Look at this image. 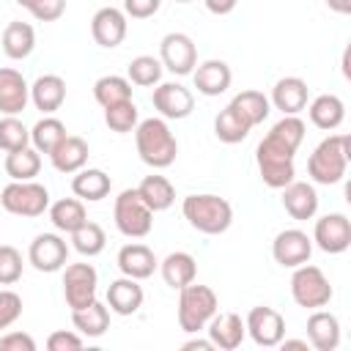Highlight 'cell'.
Here are the masks:
<instances>
[{"mask_svg": "<svg viewBox=\"0 0 351 351\" xmlns=\"http://www.w3.org/2000/svg\"><path fill=\"white\" fill-rule=\"evenodd\" d=\"M181 348H184V351H214V343H211L208 337H206V340H203V337H195V340H186Z\"/></svg>", "mask_w": 351, "mask_h": 351, "instance_id": "50", "label": "cell"}, {"mask_svg": "<svg viewBox=\"0 0 351 351\" xmlns=\"http://www.w3.org/2000/svg\"><path fill=\"white\" fill-rule=\"evenodd\" d=\"M110 189H112V178L99 167H82L71 178V192L80 200H88V203L104 200L110 195Z\"/></svg>", "mask_w": 351, "mask_h": 351, "instance_id": "27", "label": "cell"}, {"mask_svg": "<svg viewBox=\"0 0 351 351\" xmlns=\"http://www.w3.org/2000/svg\"><path fill=\"white\" fill-rule=\"evenodd\" d=\"M307 99H310V88L302 77H282L274 82L269 104L282 115H299L307 107Z\"/></svg>", "mask_w": 351, "mask_h": 351, "instance_id": "17", "label": "cell"}, {"mask_svg": "<svg viewBox=\"0 0 351 351\" xmlns=\"http://www.w3.org/2000/svg\"><path fill=\"white\" fill-rule=\"evenodd\" d=\"M326 5H329V11H335V14H351V0H326Z\"/></svg>", "mask_w": 351, "mask_h": 351, "instance_id": "51", "label": "cell"}, {"mask_svg": "<svg viewBox=\"0 0 351 351\" xmlns=\"http://www.w3.org/2000/svg\"><path fill=\"white\" fill-rule=\"evenodd\" d=\"M203 5H206L211 14L225 16V14H230V11L239 5V0H203Z\"/></svg>", "mask_w": 351, "mask_h": 351, "instance_id": "49", "label": "cell"}, {"mask_svg": "<svg viewBox=\"0 0 351 351\" xmlns=\"http://www.w3.org/2000/svg\"><path fill=\"white\" fill-rule=\"evenodd\" d=\"M126 80L132 85H140V88L159 85V80H162V60L154 58V55H137V58H132V63L126 69Z\"/></svg>", "mask_w": 351, "mask_h": 351, "instance_id": "40", "label": "cell"}, {"mask_svg": "<svg viewBox=\"0 0 351 351\" xmlns=\"http://www.w3.org/2000/svg\"><path fill=\"white\" fill-rule=\"evenodd\" d=\"M30 101L44 115L58 112L63 107V101H66V80L58 77V74H41V77H36V82L30 85Z\"/></svg>", "mask_w": 351, "mask_h": 351, "instance_id": "26", "label": "cell"}, {"mask_svg": "<svg viewBox=\"0 0 351 351\" xmlns=\"http://www.w3.org/2000/svg\"><path fill=\"white\" fill-rule=\"evenodd\" d=\"M137 195L145 200V206L156 214V211H167L170 206H173V200H176V186L170 184V178H165V176H145L143 181H140V186H137Z\"/></svg>", "mask_w": 351, "mask_h": 351, "instance_id": "33", "label": "cell"}, {"mask_svg": "<svg viewBox=\"0 0 351 351\" xmlns=\"http://www.w3.org/2000/svg\"><path fill=\"white\" fill-rule=\"evenodd\" d=\"M47 348H49V351H80V348H82V335L58 329V332H52V335L47 337Z\"/></svg>", "mask_w": 351, "mask_h": 351, "instance_id": "45", "label": "cell"}, {"mask_svg": "<svg viewBox=\"0 0 351 351\" xmlns=\"http://www.w3.org/2000/svg\"><path fill=\"white\" fill-rule=\"evenodd\" d=\"M19 315H22V296L16 291L3 288L0 291V332L14 326L19 321Z\"/></svg>", "mask_w": 351, "mask_h": 351, "instance_id": "44", "label": "cell"}, {"mask_svg": "<svg viewBox=\"0 0 351 351\" xmlns=\"http://www.w3.org/2000/svg\"><path fill=\"white\" fill-rule=\"evenodd\" d=\"M99 274L90 263H69L63 271V296L71 310L88 307L96 299Z\"/></svg>", "mask_w": 351, "mask_h": 351, "instance_id": "12", "label": "cell"}, {"mask_svg": "<svg viewBox=\"0 0 351 351\" xmlns=\"http://www.w3.org/2000/svg\"><path fill=\"white\" fill-rule=\"evenodd\" d=\"M176 3H192V0H176Z\"/></svg>", "mask_w": 351, "mask_h": 351, "instance_id": "54", "label": "cell"}, {"mask_svg": "<svg viewBox=\"0 0 351 351\" xmlns=\"http://www.w3.org/2000/svg\"><path fill=\"white\" fill-rule=\"evenodd\" d=\"M192 80H195L197 93H203V96H219V93H225L230 88L233 71H230V66L225 60L211 58V60H203L192 71Z\"/></svg>", "mask_w": 351, "mask_h": 351, "instance_id": "25", "label": "cell"}, {"mask_svg": "<svg viewBox=\"0 0 351 351\" xmlns=\"http://www.w3.org/2000/svg\"><path fill=\"white\" fill-rule=\"evenodd\" d=\"M134 145L140 159L154 167V170H165L176 162L178 156V140L170 132L165 118H145L134 126Z\"/></svg>", "mask_w": 351, "mask_h": 351, "instance_id": "2", "label": "cell"}, {"mask_svg": "<svg viewBox=\"0 0 351 351\" xmlns=\"http://www.w3.org/2000/svg\"><path fill=\"white\" fill-rule=\"evenodd\" d=\"M22 277V252L11 244H0V285H14Z\"/></svg>", "mask_w": 351, "mask_h": 351, "instance_id": "43", "label": "cell"}, {"mask_svg": "<svg viewBox=\"0 0 351 351\" xmlns=\"http://www.w3.org/2000/svg\"><path fill=\"white\" fill-rule=\"evenodd\" d=\"M104 123L110 126V132H118V134L134 132V126L140 123L137 104L132 99H126V101H118L112 107H104Z\"/></svg>", "mask_w": 351, "mask_h": 351, "instance_id": "41", "label": "cell"}, {"mask_svg": "<svg viewBox=\"0 0 351 351\" xmlns=\"http://www.w3.org/2000/svg\"><path fill=\"white\" fill-rule=\"evenodd\" d=\"M112 219H115V228L126 239H145L154 228V211L145 206V200L137 195V189H123L115 197Z\"/></svg>", "mask_w": 351, "mask_h": 351, "instance_id": "6", "label": "cell"}, {"mask_svg": "<svg viewBox=\"0 0 351 351\" xmlns=\"http://www.w3.org/2000/svg\"><path fill=\"white\" fill-rule=\"evenodd\" d=\"M16 3H19V5H22V8H27V11H30V8H33V5H36V3H38V0H16Z\"/></svg>", "mask_w": 351, "mask_h": 351, "instance_id": "53", "label": "cell"}, {"mask_svg": "<svg viewBox=\"0 0 351 351\" xmlns=\"http://www.w3.org/2000/svg\"><path fill=\"white\" fill-rule=\"evenodd\" d=\"M219 310V299L208 285H184L178 288V326L186 335H197L200 329H206V324L217 315Z\"/></svg>", "mask_w": 351, "mask_h": 351, "instance_id": "5", "label": "cell"}, {"mask_svg": "<svg viewBox=\"0 0 351 351\" xmlns=\"http://www.w3.org/2000/svg\"><path fill=\"white\" fill-rule=\"evenodd\" d=\"M47 211H49V222L60 233H74L82 222H88V211L80 197H60Z\"/></svg>", "mask_w": 351, "mask_h": 351, "instance_id": "32", "label": "cell"}, {"mask_svg": "<svg viewBox=\"0 0 351 351\" xmlns=\"http://www.w3.org/2000/svg\"><path fill=\"white\" fill-rule=\"evenodd\" d=\"M159 271H162L165 285H170V288L178 291V288L195 282V277H197V261H195L189 252L178 250V252H170V255L159 263Z\"/></svg>", "mask_w": 351, "mask_h": 351, "instance_id": "29", "label": "cell"}, {"mask_svg": "<svg viewBox=\"0 0 351 351\" xmlns=\"http://www.w3.org/2000/svg\"><path fill=\"white\" fill-rule=\"evenodd\" d=\"M11 181H33L41 170V154L33 145H25L19 151H8L3 162Z\"/></svg>", "mask_w": 351, "mask_h": 351, "instance_id": "34", "label": "cell"}, {"mask_svg": "<svg viewBox=\"0 0 351 351\" xmlns=\"http://www.w3.org/2000/svg\"><path fill=\"white\" fill-rule=\"evenodd\" d=\"M71 236V247L80 252V255H85V258H93V255H99L101 250H104V244H107V233H104V228L99 225V222H82L74 233H69Z\"/></svg>", "mask_w": 351, "mask_h": 351, "instance_id": "39", "label": "cell"}, {"mask_svg": "<svg viewBox=\"0 0 351 351\" xmlns=\"http://www.w3.org/2000/svg\"><path fill=\"white\" fill-rule=\"evenodd\" d=\"M307 115H310L313 126H318L324 132H335L346 118V104L335 93H321L307 104Z\"/></svg>", "mask_w": 351, "mask_h": 351, "instance_id": "28", "label": "cell"}, {"mask_svg": "<svg viewBox=\"0 0 351 351\" xmlns=\"http://www.w3.org/2000/svg\"><path fill=\"white\" fill-rule=\"evenodd\" d=\"M30 101V85L16 69H0V112L19 115Z\"/></svg>", "mask_w": 351, "mask_h": 351, "instance_id": "20", "label": "cell"}, {"mask_svg": "<svg viewBox=\"0 0 351 351\" xmlns=\"http://www.w3.org/2000/svg\"><path fill=\"white\" fill-rule=\"evenodd\" d=\"M310 255H313V239L299 228L280 230L271 241V258L282 269H296V266L307 263Z\"/></svg>", "mask_w": 351, "mask_h": 351, "instance_id": "14", "label": "cell"}, {"mask_svg": "<svg viewBox=\"0 0 351 351\" xmlns=\"http://www.w3.org/2000/svg\"><path fill=\"white\" fill-rule=\"evenodd\" d=\"M88 156H90L88 143H85L82 137H77V134H66V137L55 145V151L49 154V162H52V167H55L58 173L71 176V173H77V170H82V167L88 165Z\"/></svg>", "mask_w": 351, "mask_h": 351, "instance_id": "24", "label": "cell"}, {"mask_svg": "<svg viewBox=\"0 0 351 351\" xmlns=\"http://www.w3.org/2000/svg\"><path fill=\"white\" fill-rule=\"evenodd\" d=\"M71 324L85 337H101L110 329V307L99 299H93L88 307L71 310Z\"/></svg>", "mask_w": 351, "mask_h": 351, "instance_id": "31", "label": "cell"}, {"mask_svg": "<svg viewBox=\"0 0 351 351\" xmlns=\"http://www.w3.org/2000/svg\"><path fill=\"white\" fill-rule=\"evenodd\" d=\"M282 208L293 219H299V222L313 219L315 211H318V192H315V186L307 184V181H296L293 178L291 184L282 186Z\"/></svg>", "mask_w": 351, "mask_h": 351, "instance_id": "23", "label": "cell"}, {"mask_svg": "<svg viewBox=\"0 0 351 351\" xmlns=\"http://www.w3.org/2000/svg\"><path fill=\"white\" fill-rule=\"evenodd\" d=\"M27 261L36 271H60L69 263V244L60 233H38L27 247Z\"/></svg>", "mask_w": 351, "mask_h": 351, "instance_id": "10", "label": "cell"}, {"mask_svg": "<svg viewBox=\"0 0 351 351\" xmlns=\"http://www.w3.org/2000/svg\"><path fill=\"white\" fill-rule=\"evenodd\" d=\"M66 137V123L55 115H44L38 118L33 126H30V145L38 151V154H52L55 145Z\"/></svg>", "mask_w": 351, "mask_h": 351, "instance_id": "35", "label": "cell"}, {"mask_svg": "<svg viewBox=\"0 0 351 351\" xmlns=\"http://www.w3.org/2000/svg\"><path fill=\"white\" fill-rule=\"evenodd\" d=\"M156 112L165 118V121H181V118H189L192 110H195V96L189 88H184L181 82H159L154 88V96H151Z\"/></svg>", "mask_w": 351, "mask_h": 351, "instance_id": "15", "label": "cell"}, {"mask_svg": "<svg viewBox=\"0 0 351 351\" xmlns=\"http://www.w3.org/2000/svg\"><path fill=\"white\" fill-rule=\"evenodd\" d=\"M230 107L250 123V126H258L269 118L271 112V104H269V96H263L261 90H241L230 99Z\"/></svg>", "mask_w": 351, "mask_h": 351, "instance_id": "36", "label": "cell"}, {"mask_svg": "<svg viewBox=\"0 0 351 351\" xmlns=\"http://www.w3.org/2000/svg\"><path fill=\"white\" fill-rule=\"evenodd\" d=\"M0 351H36V340L27 332L0 335Z\"/></svg>", "mask_w": 351, "mask_h": 351, "instance_id": "48", "label": "cell"}, {"mask_svg": "<svg viewBox=\"0 0 351 351\" xmlns=\"http://www.w3.org/2000/svg\"><path fill=\"white\" fill-rule=\"evenodd\" d=\"M206 332H208V340L214 343V348H222V351L239 348L247 337V326L239 313H217L206 324Z\"/></svg>", "mask_w": 351, "mask_h": 351, "instance_id": "19", "label": "cell"}, {"mask_svg": "<svg viewBox=\"0 0 351 351\" xmlns=\"http://www.w3.org/2000/svg\"><path fill=\"white\" fill-rule=\"evenodd\" d=\"M291 296H293V302H296L299 307H304V310H318V307H326V304L332 302L335 291H332L326 274H324L318 266H313V263L307 261V263H302V266L293 269V277H291Z\"/></svg>", "mask_w": 351, "mask_h": 351, "instance_id": "7", "label": "cell"}, {"mask_svg": "<svg viewBox=\"0 0 351 351\" xmlns=\"http://www.w3.org/2000/svg\"><path fill=\"white\" fill-rule=\"evenodd\" d=\"M0 206L14 217H41L49 208V189L38 181H11L0 192Z\"/></svg>", "mask_w": 351, "mask_h": 351, "instance_id": "8", "label": "cell"}, {"mask_svg": "<svg viewBox=\"0 0 351 351\" xmlns=\"http://www.w3.org/2000/svg\"><path fill=\"white\" fill-rule=\"evenodd\" d=\"M143 299H145V293H143L140 280L118 277L107 285V307L115 315H134L143 307Z\"/></svg>", "mask_w": 351, "mask_h": 351, "instance_id": "21", "label": "cell"}, {"mask_svg": "<svg viewBox=\"0 0 351 351\" xmlns=\"http://www.w3.org/2000/svg\"><path fill=\"white\" fill-rule=\"evenodd\" d=\"M63 11H66V0H38V3L30 8V14H33L38 22H55V19L63 16Z\"/></svg>", "mask_w": 351, "mask_h": 351, "instance_id": "46", "label": "cell"}, {"mask_svg": "<svg viewBox=\"0 0 351 351\" xmlns=\"http://www.w3.org/2000/svg\"><path fill=\"white\" fill-rule=\"evenodd\" d=\"M162 8V0H123V14L132 19H148Z\"/></svg>", "mask_w": 351, "mask_h": 351, "instance_id": "47", "label": "cell"}, {"mask_svg": "<svg viewBox=\"0 0 351 351\" xmlns=\"http://www.w3.org/2000/svg\"><path fill=\"white\" fill-rule=\"evenodd\" d=\"M307 343L315 351H335L340 346V321L329 310H313L307 318Z\"/></svg>", "mask_w": 351, "mask_h": 351, "instance_id": "22", "label": "cell"}, {"mask_svg": "<svg viewBox=\"0 0 351 351\" xmlns=\"http://www.w3.org/2000/svg\"><path fill=\"white\" fill-rule=\"evenodd\" d=\"M250 123L228 104L225 110H219L217 112V118H214V134H217V140L219 143H228V145H236V143H241L247 134H250Z\"/></svg>", "mask_w": 351, "mask_h": 351, "instance_id": "37", "label": "cell"}, {"mask_svg": "<svg viewBox=\"0 0 351 351\" xmlns=\"http://www.w3.org/2000/svg\"><path fill=\"white\" fill-rule=\"evenodd\" d=\"M244 326H247V335L252 337V343L261 346V348H274L285 337L282 313H277L274 307H266V304L252 307L244 318Z\"/></svg>", "mask_w": 351, "mask_h": 351, "instance_id": "11", "label": "cell"}, {"mask_svg": "<svg viewBox=\"0 0 351 351\" xmlns=\"http://www.w3.org/2000/svg\"><path fill=\"white\" fill-rule=\"evenodd\" d=\"M280 346H282L285 351H307V348H310L307 340H285V337L280 340Z\"/></svg>", "mask_w": 351, "mask_h": 351, "instance_id": "52", "label": "cell"}, {"mask_svg": "<svg viewBox=\"0 0 351 351\" xmlns=\"http://www.w3.org/2000/svg\"><path fill=\"white\" fill-rule=\"evenodd\" d=\"M302 140H304V121L299 115H282L266 132V137L255 148L258 173L266 186L282 189L285 184L293 181V176H296L293 156H296V148L302 145Z\"/></svg>", "mask_w": 351, "mask_h": 351, "instance_id": "1", "label": "cell"}, {"mask_svg": "<svg viewBox=\"0 0 351 351\" xmlns=\"http://www.w3.org/2000/svg\"><path fill=\"white\" fill-rule=\"evenodd\" d=\"M93 99L101 107H112L118 101H126V99H132V82L126 77H118V74H104L93 82Z\"/></svg>", "mask_w": 351, "mask_h": 351, "instance_id": "38", "label": "cell"}, {"mask_svg": "<svg viewBox=\"0 0 351 351\" xmlns=\"http://www.w3.org/2000/svg\"><path fill=\"white\" fill-rule=\"evenodd\" d=\"M348 159H351V137L329 134L313 148L307 159V176L313 178V184H321V186L337 184L346 176Z\"/></svg>", "mask_w": 351, "mask_h": 351, "instance_id": "3", "label": "cell"}, {"mask_svg": "<svg viewBox=\"0 0 351 351\" xmlns=\"http://www.w3.org/2000/svg\"><path fill=\"white\" fill-rule=\"evenodd\" d=\"M30 145V129L16 118V115H5L0 118V151H19Z\"/></svg>", "mask_w": 351, "mask_h": 351, "instance_id": "42", "label": "cell"}, {"mask_svg": "<svg viewBox=\"0 0 351 351\" xmlns=\"http://www.w3.org/2000/svg\"><path fill=\"white\" fill-rule=\"evenodd\" d=\"M181 214H184V219H186L195 230H200V233H206V236H219V233H225V230L230 228V222H233V206H230L225 197L208 195V192L184 197Z\"/></svg>", "mask_w": 351, "mask_h": 351, "instance_id": "4", "label": "cell"}, {"mask_svg": "<svg viewBox=\"0 0 351 351\" xmlns=\"http://www.w3.org/2000/svg\"><path fill=\"white\" fill-rule=\"evenodd\" d=\"M115 263H118L121 274H123V277H132V280H148V277L156 271V266H159L154 250L145 247V244H140V241L123 244V247L118 250Z\"/></svg>", "mask_w": 351, "mask_h": 351, "instance_id": "18", "label": "cell"}, {"mask_svg": "<svg viewBox=\"0 0 351 351\" xmlns=\"http://www.w3.org/2000/svg\"><path fill=\"white\" fill-rule=\"evenodd\" d=\"M126 19L129 16L121 8H115V5L99 8L93 14V19H90V36H93V41L99 47H104V49H115L126 38V27H129Z\"/></svg>", "mask_w": 351, "mask_h": 351, "instance_id": "16", "label": "cell"}, {"mask_svg": "<svg viewBox=\"0 0 351 351\" xmlns=\"http://www.w3.org/2000/svg\"><path fill=\"white\" fill-rule=\"evenodd\" d=\"M159 60L162 69H167L176 77H186L197 66V47L186 33H167L159 41Z\"/></svg>", "mask_w": 351, "mask_h": 351, "instance_id": "9", "label": "cell"}, {"mask_svg": "<svg viewBox=\"0 0 351 351\" xmlns=\"http://www.w3.org/2000/svg\"><path fill=\"white\" fill-rule=\"evenodd\" d=\"M313 241L318 250L329 252V255H340L351 247V219L340 211L324 214L321 219H315L313 228Z\"/></svg>", "mask_w": 351, "mask_h": 351, "instance_id": "13", "label": "cell"}, {"mask_svg": "<svg viewBox=\"0 0 351 351\" xmlns=\"http://www.w3.org/2000/svg\"><path fill=\"white\" fill-rule=\"evenodd\" d=\"M0 44H3V52L11 60H25L36 47V30H33V25L14 19V22L5 25V30L0 36Z\"/></svg>", "mask_w": 351, "mask_h": 351, "instance_id": "30", "label": "cell"}]
</instances>
